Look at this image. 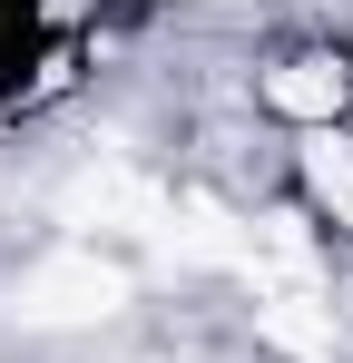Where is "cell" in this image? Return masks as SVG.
<instances>
[{
    "instance_id": "obj_7",
    "label": "cell",
    "mask_w": 353,
    "mask_h": 363,
    "mask_svg": "<svg viewBox=\"0 0 353 363\" xmlns=\"http://www.w3.org/2000/svg\"><path fill=\"white\" fill-rule=\"evenodd\" d=\"M255 265H275V275H294V285H304V275H314V236H304V216H255Z\"/></svg>"
},
{
    "instance_id": "obj_1",
    "label": "cell",
    "mask_w": 353,
    "mask_h": 363,
    "mask_svg": "<svg viewBox=\"0 0 353 363\" xmlns=\"http://www.w3.org/2000/svg\"><path fill=\"white\" fill-rule=\"evenodd\" d=\"M118 304H128V275H118V265H99V255H50V265L20 275L10 314L59 334V324H99V314H118Z\"/></svg>"
},
{
    "instance_id": "obj_5",
    "label": "cell",
    "mask_w": 353,
    "mask_h": 363,
    "mask_svg": "<svg viewBox=\"0 0 353 363\" xmlns=\"http://www.w3.org/2000/svg\"><path fill=\"white\" fill-rule=\"evenodd\" d=\"M265 99H275L285 118H314V128H334V108H344V69H334V60H285L275 79H265Z\"/></svg>"
},
{
    "instance_id": "obj_4",
    "label": "cell",
    "mask_w": 353,
    "mask_h": 363,
    "mask_svg": "<svg viewBox=\"0 0 353 363\" xmlns=\"http://www.w3.org/2000/svg\"><path fill=\"white\" fill-rule=\"evenodd\" d=\"M255 334L294 363H334V314L314 295H255Z\"/></svg>"
},
{
    "instance_id": "obj_3",
    "label": "cell",
    "mask_w": 353,
    "mask_h": 363,
    "mask_svg": "<svg viewBox=\"0 0 353 363\" xmlns=\"http://www.w3.org/2000/svg\"><path fill=\"white\" fill-rule=\"evenodd\" d=\"M157 236H167V255H176V265H255L245 226H235V216L216 206V196H186V206H176V216L157 226Z\"/></svg>"
},
{
    "instance_id": "obj_2",
    "label": "cell",
    "mask_w": 353,
    "mask_h": 363,
    "mask_svg": "<svg viewBox=\"0 0 353 363\" xmlns=\"http://www.w3.org/2000/svg\"><path fill=\"white\" fill-rule=\"evenodd\" d=\"M59 216H69V226H138V236H157V226H167L157 186L128 177V167H89L79 186H59Z\"/></svg>"
},
{
    "instance_id": "obj_6",
    "label": "cell",
    "mask_w": 353,
    "mask_h": 363,
    "mask_svg": "<svg viewBox=\"0 0 353 363\" xmlns=\"http://www.w3.org/2000/svg\"><path fill=\"white\" fill-rule=\"evenodd\" d=\"M304 186L334 206V226H353V138L314 128V147H304Z\"/></svg>"
}]
</instances>
